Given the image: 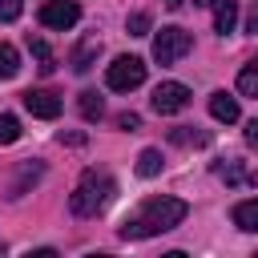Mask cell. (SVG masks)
Listing matches in <instances>:
<instances>
[{"mask_svg":"<svg viewBox=\"0 0 258 258\" xmlns=\"http://www.w3.org/2000/svg\"><path fill=\"white\" fill-rule=\"evenodd\" d=\"M189 214V206L181 198H149L141 202V210L121 226V238H153V234H165L173 226H181V218Z\"/></svg>","mask_w":258,"mask_h":258,"instance_id":"6da1fadb","label":"cell"},{"mask_svg":"<svg viewBox=\"0 0 258 258\" xmlns=\"http://www.w3.org/2000/svg\"><path fill=\"white\" fill-rule=\"evenodd\" d=\"M113 177L105 173V169H85L81 173V181H77V189L69 194V210L77 214V218H93V214H101L105 206H109V198H113Z\"/></svg>","mask_w":258,"mask_h":258,"instance_id":"7a4b0ae2","label":"cell"},{"mask_svg":"<svg viewBox=\"0 0 258 258\" xmlns=\"http://www.w3.org/2000/svg\"><path fill=\"white\" fill-rule=\"evenodd\" d=\"M189 32L177 28V24H165L161 32H153V60L157 64H177L185 52H189Z\"/></svg>","mask_w":258,"mask_h":258,"instance_id":"3957f363","label":"cell"},{"mask_svg":"<svg viewBox=\"0 0 258 258\" xmlns=\"http://www.w3.org/2000/svg\"><path fill=\"white\" fill-rule=\"evenodd\" d=\"M145 81V60L141 56H117L109 69H105V85L113 89V93H129V89H137Z\"/></svg>","mask_w":258,"mask_h":258,"instance_id":"277c9868","label":"cell"},{"mask_svg":"<svg viewBox=\"0 0 258 258\" xmlns=\"http://www.w3.org/2000/svg\"><path fill=\"white\" fill-rule=\"evenodd\" d=\"M149 105H153L161 117H165V113H181V109L189 105V89H185L181 81H161V85L153 89Z\"/></svg>","mask_w":258,"mask_h":258,"instance_id":"5b68a950","label":"cell"},{"mask_svg":"<svg viewBox=\"0 0 258 258\" xmlns=\"http://www.w3.org/2000/svg\"><path fill=\"white\" fill-rule=\"evenodd\" d=\"M77 20H81V8H77L73 0H48V4L40 8V24H44V28L64 32V28H73Z\"/></svg>","mask_w":258,"mask_h":258,"instance_id":"8992f818","label":"cell"},{"mask_svg":"<svg viewBox=\"0 0 258 258\" xmlns=\"http://www.w3.org/2000/svg\"><path fill=\"white\" fill-rule=\"evenodd\" d=\"M20 101H24V109H28L32 117H40V121L60 117V97H56L52 89H28V93H20Z\"/></svg>","mask_w":258,"mask_h":258,"instance_id":"52a82bcc","label":"cell"},{"mask_svg":"<svg viewBox=\"0 0 258 258\" xmlns=\"http://www.w3.org/2000/svg\"><path fill=\"white\" fill-rule=\"evenodd\" d=\"M97 52H101V40H97V36H85V40L73 48V56H69L73 73H89V69H93V60H97Z\"/></svg>","mask_w":258,"mask_h":258,"instance_id":"ba28073f","label":"cell"},{"mask_svg":"<svg viewBox=\"0 0 258 258\" xmlns=\"http://www.w3.org/2000/svg\"><path fill=\"white\" fill-rule=\"evenodd\" d=\"M210 117L222 121V125H234V121H238V97H230V93H214V97H210Z\"/></svg>","mask_w":258,"mask_h":258,"instance_id":"9c48e42d","label":"cell"},{"mask_svg":"<svg viewBox=\"0 0 258 258\" xmlns=\"http://www.w3.org/2000/svg\"><path fill=\"white\" fill-rule=\"evenodd\" d=\"M234 24H238V4L234 0H218L214 4V28L226 36V32H234Z\"/></svg>","mask_w":258,"mask_h":258,"instance_id":"30bf717a","label":"cell"},{"mask_svg":"<svg viewBox=\"0 0 258 258\" xmlns=\"http://www.w3.org/2000/svg\"><path fill=\"white\" fill-rule=\"evenodd\" d=\"M169 141H173V145H185V149H189V145L202 149V145H210V133H206V129H194V125H177V129H169Z\"/></svg>","mask_w":258,"mask_h":258,"instance_id":"8fae6325","label":"cell"},{"mask_svg":"<svg viewBox=\"0 0 258 258\" xmlns=\"http://www.w3.org/2000/svg\"><path fill=\"white\" fill-rule=\"evenodd\" d=\"M234 226H238V230L258 234V198H250V202H238V206H234Z\"/></svg>","mask_w":258,"mask_h":258,"instance_id":"7c38bea8","label":"cell"},{"mask_svg":"<svg viewBox=\"0 0 258 258\" xmlns=\"http://www.w3.org/2000/svg\"><path fill=\"white\" fill-rule=\"evenodd\" d=\"M77 109H81L85 121H101V117H105V101H101V93H93V89H85V93L77 97Z\"/></svg>","mask_w":258,"mask_h":258,"instance_id":"4fadbf2b","label":"cell"},{"mask_svg":"<svg viewBox=\"0 0 258 258\" xmlns=\"http://www.w3.org/2000/svg\"><path fill=\"white\" fill-rule=\"evenodd\" d=\"M16 73H20V52L8 40H0V81H12Z\"/></svg>","mask_w":258,"mask_h":258,"instance_id":"5bb4252c","label":"cell"},{"mask_svg":"<svg viewBox=\"0 0 258 258\" xmlns=\"http://www.w3.org/2000/svg\"><path fill=\"white\" fill-rule=\"evenodd\" d=\"M238 93H242V97H258V56L242 64V73H238Z\"/></svg>","mask_w":258,"mask_h":258,"instance_id":"9a60e30c","label":"cell"},{"mask_svg":"<svg viewBox=\"0 0 258 258\" xmlns=\"http://www.w3.org/2000/svg\"><path fill=\"white\" fill-rule=\"evenodd\" d=\"M28 48H32V56H36V60H40V64H36V69H40V73H44V77H48V73H52V69H56V56H52V48H48V44H44V40H40V36H28Z\"/></svg>","mask_w":258,"mask_h":258,"instance_id":"2e32d148","label":"cell"},{"mask_svg":"<svg viewBox=\"0 0 258 258\" xmlns=\"http://www.w3.org/2000/svg\"><path fill=\"white\" fill-rule=\"evenodd\" d=\"M137 173H141V177L161 173V149H141V157H137Z\"/></svg>","mask_w":258,"mask_h":258,"instance_id":"e0dca14e","label":"cell"},{"mask_svg":"<svg viewBox=\"0 0 258 258\" xmlns=\"http://www.w3.org/2000/svg\"><path fill=\"white\" fill-rule=\"evenodd\" d=\"M12 141H20V121L12 113H0V145H12Z\"/></svg>","mask_w":258,"mask_h":258,"instance_id":"ac0fdd59","label":"cell"},{"mask_svg":"<svg viewBox=\"0 0 258 258\" xmlns=\"http://www.w3.org/2000/svg\"><path fill=\"white\" fill-rule=\"evenodd\" d=\"M149 32H153L149 12H133V16H129V36H149Z\"/></svg>","mask_w":258,"mask_h":258,"instance_id":"d6986e66","label":"cell"},{"mask_svg":"<svg viewBox=\"0 0 258 258\" xmlns=\"http://www.w3.org/2000/svg\"><path fill=\"white\" fill-rule=\"evenodd\" d=\"M20 12H24V4H20V0H0V24H12Z\"/></svg>","mask_w":258,"mask_h":258,"instance_id":"ffe728a7","label":"cell"},{"mask_svg":"<svg viewBox=\"0 0 258 258\" xmlns=\"http://www.w3.org/2000/svg\"><path fill=\"white\" fill-rule=\"evenodd\" d=\"M117 125L133 133V129H141V117H137V113H121V117H117Z\"/></svg>","mask_w":258,"mask_h":258,"instance_id":"44dd1931","label":"cell"},{"mask_svg":"<svg viewBox=\"0 0 258 258\" xmlns=\"http://www.w3.org/2000/svg\"><path fill=\"white\" fill-rule=\"evenodd\" d=\"M246 145H250V149H258V117L246 125Z\"/></svg>","mask_w":258,"mask_h":258,"instance_id":"7402d4cb","label":"cell"},{"mask_svg":"<svg viewBox=\"0 0 258 258\" xmlns=\"http://www.w3.org/2000/svg\"><path fill=\"white\" fill-rule=\"evenodd\" d=\"M222 177H226V181H242V169H238V165H234V161H230V165H226V169H222Z\"/></svg>","mask_w":258,"mask_h":258,"instance_id":"603a6c76","label":"cell"},{"mask_svg":"<svg viewBox=\"0 0 258 258\" xmlns=\"http://www.w3.org/2000/svg\"><path fill=\"white\" fill-rule=\"evenodd\" d=\"M64 141H69V145H81L85 137H81V133H60V145H64Z\"/></svg>","mask_w":258,"mask_h":258,"instance_id":"cb8c5ba5","label":"cell"},{"mask_svg":"<svg viewBox=\"0 0 258 258\" xmlns=\"http://www.w3.org/2000/svg\"><path fill=\"white\" fill-rule=\"evenodd\" d=\"M194 4H198V8H214L218 0H194Z\"/></svg>","mask_w":258,"mask_h":258,"instance_id":"d4e9b609","label":"cell"},{"mask_svg":"<svg viewBox=\"0 0 258 258\" xmlns=\"http://www.w3.org/2000/svg\"><path fill=\"white\" fill-rule=\"evenodd\" d=\"M250 32H258V8H254V16H250Z\"/></svg>","mask_w":258,"mask_h":258,"instance_id":"484cf974","label":"cell"},{"mask_svg":"<svg viewBox=\"0 0 258 258\" xmlns=\"http://www.w3.org/2000/svg\"><path fill=\"white\" fill-rule=\"evenodd\" d=\"M165 4H169V8H181V4H185V0H165Z\"/></svg>","mask_w":258,"mask_h":258,"instance_id":"4316f807","label":"cell"}]
</instances>
